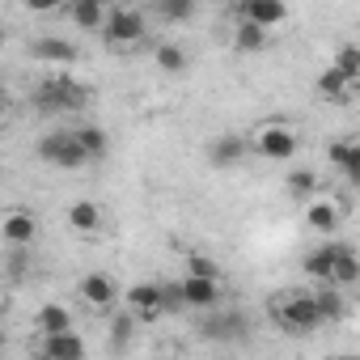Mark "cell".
Wrapping results in <instances>:
<instances>
[{
    "label": "cell",
    "mask_w": 360,
    "mask_h": 360,
    "mask_svg": "<svg viewBox=\"0 0 360 360\" xmlns=\"http://www.w3.org/2000/svg\"><path fill=\"white\" fill-rule=\"evenodd\" d=\"M271 318H276V326L280 330H297V335H309V330H318L322 326V318H318V305H314V292H280L276 301H271Z\"/></svg>",
    "instance_id": "cell-1"
},
{
    "label": "cell",
    "mask_w": 360,
    "mask_h": 360,
    "mask_svg": "<svg viewBox=\"0 0 360 360\" xmlns=\"http://www.w3.org/2000/svg\"><path fill=\"white\" fill-rule=\"evenodd\" d=\"M34 102H39V110H47V115H64V110H81V106L89 102V89L77 85V81H68V77H56V81H43V85H39Z\"/></svg>",
    "instance_id": "cell-2"
},
{
    "label": "cell",
    "mask_w": 360,
    "mask_h": 360,
    "mask_svg": "<svg viewBox=\"0 0 360 360\" xmlns=\"http://www.w3.org/2000/svg\"><path fill=\"white\" fill-rule=\"evenodd\" d=\"M39 157L47 161V165H56V169H81L89 157H85V148L77 144V131H47L43 140H39Z\"/></svg>",
    "instance_id": "cell-3"
},
{
    "label": "cell",
    "mask_w": 360,
    "mask_h": 360,
    "mask_svg": "<svg viewBox=\"0 0 360 360\" xmlns=\"http://www.w3.org/2000/svg\"><path fill=\"white\" fill-rule=\"evenodd\" d=\"M102 34H106L110 47H131V43L144 39V13H136V9H110L106 22H102Z\"/></svg>",
    "instance_id": "cell-4"
},
{
    "label": "cell",
    "mask_w": 360,
    "mask_h": 360,
    "mask_svg": "<svg viewBox=\"0 0 360 360\" xmlns=\"http://www.w3.org/2000/svg\"><path fill=\"white\" fill-rule=\"evenodd\" d=\"M255 153L267 157V161H288L297 153V131H288L280 123H263L255 131Z\"/></svg>",
    "instance_id": "cell-5"
},
{
    "label": "cell",
    "mask_w": 360,
    "mask_h": 360,
    "mask_svg": "<svg viewBox=\"0 0 360 360\" xmlns=\"http://www.w3.org/2000/svg\"><path fill=\"white\" fill-rule=\"evenodd\" d=\"M178 301L195 305V309H208V305L221 301V280L217 276H204V271H187V280L178 284Z\"/></svg>",
    "instance_id": "cell-6"
},
{
    "label": "cell",
    "mask_w": 360,
    "mask_h": 360,
    "mask_svg": "<svg viewBox=\"0 0 360 360\" xmlns=\"http://www.w3.org/2000/svg\"><path fill=\"white\" fill-rule=\"evenodd\" d=\"M123 301L136 309V318H157L161 309H165V288L161 284H148V280H140V284H131L127 292H123Z\"/></svg>",
    "instance_id": "cell-7"
},
{
    "label": "cell",
    "mask_w": 360,
    "mask_h": 360,
    "mask_svg": "<svg viewBox=\"0 0 360 360\" xmlns=\"http://www.w3.org/2000/svg\"><path fill=\"white\" fill-rule=\"evenodd\" d=\"M238 13H242L246 22H255V26L271 30V26H280V22L288 18V5H284V0H242Z\"/></svg>",
    "instance_id": "cell-8"
},
{
    "label": "cell",
    "mask_w": 360,
    "mask_h": 360,
    "mask_svg": "<svg viewBox=\"0 0 360 360\" xmlns=\"http://www.w3.org/2000/svg\"><path fill=\"white\" fill-rule=\"evenodd\" d=\"M81 297H85V305H94V309H110L115 297H119V284H115L110 276H102V271H89V276L81 280Z\"/></svg>",
    "instance_id": "cell-9"
},
{
    "label": "cell",
    "mask_w": 360,
    "mask_h": 360,
    "mask_svg": "<svg viewBox=\"0 0 360 360\" xmlns=\"http://www.w3.org/2000/svg\"><path fill=\"white\" fill-rule=\"evenodd\" d=\"M0 233H5L9 246H30L34 233H39V221H34V212H9L0 221Z\"/></svg>",
    "instance_id": "cell-10"
},
{
    "label": "cell",
    "mask_w": 360,
    "mask_h": 360,
    "mask_svg": "<svg viewBox=\"0 0 360 360\" xmlns=\"http://www.w3.org/2000/svg\"><path fill=\"white\" fill-rule=\"evenodd\" d=\"M326 161L347 174V183H356V178H360V144H352V140H330V144H326Z\"/></svg>",
    "instance_id": "cell-11"
},
{
    "label": "cell",
    "mask_w": 360,
    "mask_h": 360,
    "mask_svg": "<svg viewBox=\"0 0 360 360\" xmlns=\"http://www.w3.org/2000/svg\"><path fill=\"white\" fill-rule=\"evenodd\" d=\"M356 280H360V259H356V250H352V246H339V255H335V263H330L326 284H335V288H352Z\"/></svg>",
    "instance_id": "cell-12"
},
{
    "label": "cell",
    "mask_w": 360,
    "mask_h": 360,
    "mask_svg": "<svg viewBox=\"0 0 360 360\" xmlns=\"http://www.w3.org/2000/svg\"><path fill=\"white\" fill-rule=\"evenodd\" d=\"M43 356H64V360H77V356H85V343L72 335V326H68V330H51V335H43Z\"/></svg>",
    "instance_id": "cell-13"
},
{
    "label": "cell",
    "mask_w": 360,
    "mask_h": 360,
    "mask_svg": "<svg viewBox=\"0 0 360 360\" xmlns=\"http://www.w3.org/2000/svg\"><path fill=\"white\" fill-rule=\"evenodd\" d=\"M352 77H343L339 68H326L322 77H318V98H326V102H347L352 98Z\"/></svg>",
    "instance_id": "cell-14"
},
{
    "label": "cell",
    "mask_w": 360,
    "mask_h": 360,
    "mask_svg": "<svg viewBox=\"0 0 360 360\" xmlns=\"http://www.w3.org/2000/svg\"><path fill=\"white\" fill-rule=\"evenodd\" d=\"M68 225H72V233H98L102 229V208L89 204V200H77L68 208Z\"/></svg>",
    "instance_id": "cell-15"
},
{
    "label": "cell",
    "mask_w": 360,
    "mask_h": 360,
    "mask_svg": "<svg viewBox=\"0 0 360 360\" xmlns=\"http://www.w3.org/2000/svg\"><path fill=\"white\" fill-rule=\"evenodd\" d=\"M314 305H318V318H322L326 326L339 322V318H343V288H335V284L322 280V288L314 292Z\"/></svg>",
    "instance_id": "cell-16"
},
{
    "label": "cell",
    "mask_w": 360,
    "mask_h": 360,
    "mask_svg": "<svg viewBox=\"0 0 360 360\" xmlns=\"http://www.w3.org/2000/svg\"><path fill=\"white\" fill-rule=\"evenodd\" d=\"M233 47H238L242 56H259V51L267 47V30L242 18V22H238V30H233Z\"/></svg>",
    "instance_id": "cell-17"
},
{
    "label": "cell",
    "mask_w": 360,
    "mask_h": 360,
    "mask_svg": "<svg viewBox=\"0 0 360 360\" xmlns=\"http://www.w3.org/2000/svg\"><path fill=\"white\" fill-rule=\"evenodd\" d=\"M106 0H77L72 5V22L81 26V30H102V22H106Z\"/></svg>",
    "instance_id": "cell-18"
},
{
    "label": "cell",
    "mask_w": 360,
    "mask_h": 360,
    "mask_svg": "<svg viewBox=\"0 0 360 360\" xmlns=\"http://www.w3.org/2000/svg\"><path fill=\"white\" fill-rule=\"evenodd\" d=\"M34 60H43V64H72L77 60V47L64 43V39H39L34 43Z\"/></svg>",
    "instance_id": "cell-19"
},
{
    "label": "cell",
    "mask_w": 360,
    "mask_h": 360,
    "mask_svg": "<svg viewBox=\"0 0 360 360\" xmlns=\"http://www.w3.org/2000/svg\"><path fill=\"white\" fill-rule=\"evenodd\" d=\"M339 204H330V200H318V204H309V212H305V221H309V229H318V233H335L339 229Z\"/></svg>",
    "instance_id": "cell-20"
},
{
    "label": "cell",
    "mask_w": 360,
    "mask_h": 360,
    "mask_svg": "<svg viewBox=\"0 0 360 360\" xmlns=\"http://www.w3.org/2000/svg\"><path fill=\"white\" fill-rule=\"evenodd\" d=\"M335 255H339V242H326V246L309 250V255H305V276H309V280H326V276H330Z\"/></svg>",
    "instance_id": "cell-21"
},
{
    "label": "cell",
    "mask_w": 360,
    "mask_h": 360,
    "mask_svg": "<svg viewBox=\"0 0 360 360\" xmlns=\"http://www.w3.org/2000/svg\"><path fill=\"white\" fill-rule=\"evenodd\" d=\"M34 326H39L43 335H51V330H68V326H72V314H68L64 305L51 301V305H43V309L34 314Z\"/></svg>",
    "instance_id": "cell-22"
},
{
    "label": "cell",
    "mask_w": 360,
    "mask_h": 360,
    "mask_svg": "<svg viewBox=\"0 0 360 360\" xmlns=\"http://www.w3.org/2000/svg\"><path fill=\"white\" fill-rule=\"evenodd\" d=\"M77 131V144L85 148V157L89 161H98V157H106V131L102 127H94V123H85V127H72Z\"/></svg>",
    "instance_id": "cell-23"
},
{
    "label": "cell",
    "mask_w": 360,
    "mask_h": 360,
    "mask_svg": "<svg viewBox=\"0 0 360 360\" xmlns=\"http://www.w3.org/2000/svg\"><path fill=\"white\" fill-rule=\"evenodd\" d=\"M208 157H212V165H238V161L246 157V144H242L238 136H225V140H217V144L208 148Z\"/></svg>",
    "instance_id": "cell-24"
},
{
    "label": "cell",
    "mask_w": 360,
    "mask_h": 360,
    "mask_svg": "<svg viewBox=\"0 0 360 360\" xmlns=\"http://www.w3.org/2000/svg\"><path fill=\"white\" fill-rule=\"evenodd\" d=\"M157 68H161V72H187V56H183V47L161 43V47H157Z\"/></svg>",
    "instance_id": "cell-25"
},
{
    "label": "cell",
    "mask_w": 360,
    "mask_h": 360,
    "mask_svg": "<svg viewBox=\"0 0 360 360\" xmlns=\"http://www.w3.org/2000/svg\"><path fill=\"white\" fill-rule=\"evenodd\" d=\"M335 68L356 81V77H360V47H356V43H343V47L335 51Z\"/></svg>",
    "instance_id": "cell-26"
},
{
    "label": "cell",
    "mask_w": 360,
    "mask_h": 360,
    "mask_svg": "<svg viewBox=\"0 0 360 360\" xmlns=\"http://www.w3.org/2000/svg\"><path fill=\"white\" fill-rule=\"evenodd\" d=\"M157 13L169 22H187L195 13V0H157Z\"/></svg>",
    "instance_id": "cell-27"
},
{
    "label": "cell",
    "mask_w": 360,
    "mask_h": 360,
    "mask_svg": "<svg viewBox=\"0 0 360 360\" xmlns=\"http://www.w3.org/2000/svg\"><path fill=\"white\" fill-rule=\"evenodd\" d=\"M284 187H288V195H297V200H305V195H309V191L318 187V178H314V169H292Z\"/></svg>",
    "instance_id": "cell-28"
},
{
    "label": "cell",
    "mask_w": 360,
    "mask_h": 360,
    "mask_svg": "<svg viewBox=\"0 0 360 360\" xmlns=\"http://www.w3.org/2000/svg\"><path fill=\"white\" fill-rule=\"evenodd\" d=\"M5 271H9L13 280L30 271V255H26V246H13V250H9V263H5Z\"/></svg>",
    "instance_id": "cell-29"
},
{
    "label": "cell",
    "mask_w": 360,
    "mask_h": 360,
    "mask_svg": "<svg viewBox=\"0 0 360 360\" xmlns=\"http://www.w3.org/2000/svg\"><path fill=\"white\" fill-rule=\"evenodd\" d=\"M238 326H242V318H233V314H229V318H212L204 330H208V335H233Z\"/></svg>",
    "instance_id": "cell-30"
},
{
    "label": "cell",
    "mask_w": 360,
    "mask_h": 360,
    "mask_svg": "<svg viewBox=\"0 0 360 360\" xmlns=\"http://www.w3.org/2000/svg\"><path fill=\"white\" fill-rule=\"evenodd\" d=\"M22 5H26L30 13H56V9H60V0H22Z\"/></svg>",
    "instance_id": "cell-31"
},
{
    "label": "cell",
    "mask_w": 360,
    "mask_h": 360,
    "mask_svg": "<svg viewBox=\"0 0 360 360\" xmlns=\"http://www.w3.org/2000/svg\"><path fill=\"white\" fill-rule=\"evenodd\" d=\"M187 267H191V271H204V276H217V267H212L204 255H191V259H187Z\"/></svg>",
    "instance_id": "cell-32"
},
{
    "label": "cell",
    "mask_w": 360,
    "mask_h": 360,
    "mask_svg": "<svg viewBox=\"0 0 360 360\" xmlns=\"http://www.w3.org/2000/svg\"><path fill=\"white\" fill-rule=\"evenodd\" d=\"M127 335H131V322H127V318H119V322H115V339H127Z\"/></svg>",
    "instance_id": "cell-33"
},
{
    "label": "cell",
    "mask_w": 360,
    "mask_h": 360,
    "mask_svg": "<svg viewBox=\"0 0 360 360\" xmlns=\"http://www.w3.org/2000/svg\"><path fill=\"white\" fill-rule=\"evenodd\" d=\"M5 110H9V102H5V98H0V119H5Z\"/></svg>",
    "instance_id": "cell-34"
}]
</instances>
